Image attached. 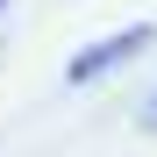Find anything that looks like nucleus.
I'll return each instance as SVG.
<instances>
[{
    "label": "nucleus",
    "mask_w": 157,
    "mask_h": 157,
    "mask_svg": "<svg viewBox=\"0 0 157 157\" xmlns=\"http://www.w3.org/2000/svg\"><path fill=\"white\" fill-rule=\"evenodd\" d=\"M143 43H150V29H121V36H100L93 50H78V57L64 64V78H71V86H86V78H100L107 64H128Z\"/></svg>",
    "instance_id": "nucleus-1"
},
{
    "label": "nucleus",
    "mask_w": 157,
    "mask_h": 157,
    "mask_svg": "<svg viewBox=\"0 0 157 157\" xmlns=\"http://www.w3.org/2000/svg\"><path fill=\"white\" fill-rule=\"evenodd\" d=\"M143 128H150V136H157V93L143 100Z\"/></svg>",
    "instance_id": "nucleus-2"
},
{
    "label": "nucleus",
    "mask_w": 157,
    "mask_h": 157,
    "mask_svg": "<svg viewBox=\"0 0 157 157\" xmlns=\"http://www.w3.org/2000/svg\"><path fill=\"white\" fill-rule=\"evenodd\" d=\"M0 7H7V0H0Z\"/></svg>",
    "instance_id": "nucleus-3"
}]
</instances>
